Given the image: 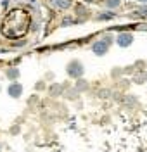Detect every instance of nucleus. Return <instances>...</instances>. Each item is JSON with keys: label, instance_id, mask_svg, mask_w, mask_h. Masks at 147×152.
<instances>
[{"label": "nucleus", "instance_id": "f03ea898", "mask_svg": "<svg viewBox=\"0 0 147 152\" xmlns=\"http://www.w3.org/2000/svg\"><path fill=\"white\" fill-rule=\"evenodd\" d=\"M113 43H114V37H113L111 31H108L106 35H100L97 40H94V42L90 43V50H92L94 56L104 57L109 50H111V45H113Z\"/></svg>", "mask_w": 147, "mask_h": 152}, {"label": "nucleus", "instance_id": "dca6fc26", "mask_svg": "<svg viewBox=\"0 0 147 152\" xmlns=\"http://www.w3.org/2000/svg\"><path fill=\"white\" fill-rule=\"evenodd\" d=\"M26 45H28V40H26V38H19V40H14V42L10 43V48H12V52H14V50L24 48Z\"/></svg>", "mask_w": 147, "mask_h": 152}, {"label": "nucleus", "instance_id": "f257e3e1", "mask_svg": "<svg viewBox=\"0 0 147 152\" xmlns=\"http://www.w3.org/2000/svg\"><path fill=\"white\" fill-rule=\"evenodd\" d=\"M31 21H33V18L26 9H10L2 21L0 35L10 42L19 40V38H23V35H26L29 31Z\"/></svg>", "mask_w": 147, "mask_h": 152}, {"label": "nucleus", "instance_id": "20e7f679", "mask_svg": "<svg viewBox=\"0 0 147 152\" xmlns=\"http://www.w3.org/2000/svg\"><path fill=\"white\" fill-rule=\"evenodd\" d=\"M133 42H135V37H133V33H130V31H123V33H118L116 37H114V43H116L119 48H128L133 45Z\"/></svg>", "mask_w": 147, "mask_h": 152}, {"label": "nucleus", "instance_id": "39448f33", "mask_svg": "<svg viewBox=\"0 0 147 152\" xmlns=\"http://www.w3.org/2000/svg\"><path fill=\"white\" fill-rule=\"evenodd\" d=\"M128 19H132V21H147V5L146 4H140V5H135V9L132 10V12H128Z\"/></svg>", "mask_w": 147, "mask_h": 152}, {"label": "nucleus", "instance_id": "a211bd4d", "mask_svg": "<svg viewBox=\"0 0 147 152\" xmlns=\"http://www.w3.org/2000/svg\"><path fill=\"white\" fill-rule=\"evenodd\" d=\"M35 90L37 92H43V90H47V81L42 78V80H38L37 83H35Z\"/></svg>", "mask_w": 147, "mask_h": 152}, {"label": "nucleus", "instance_id": "4468645a", "mask_svg": "<svg viewBox=\"0 0 147 152\" xmlns=\"http://www.w3.org/2000/svg\"><path fill=\"white\" fill-rule=\"evenodd\" d=\"M102 5L108 10H118L123 5V2L121 0H102Z\"/></svg>", "mask_w": 147, "mask_h": 152}, {"label": "nucleus", "instance_id": "6ab92c4d", "mask_svg": "<svg viewBox=\"0 0 147 152\" xmlns=\"http://www.w3.org/2000/svg\"><path fill=\"white\" fill-rule=\"evenodd\" d=\"M125 75V71H123V67H113L111 69V76L116 80V78H121V76Z\"/></svg>", "mask_w": 147, "mask_h": 152}, {"label": "nucleus", "instance_id": "9b49d317", "mask_svg": "<svg viewBox=\"0 0 147 152\" xmlns=\"http://www.w3.org/2000/svg\"><path fill=\"white\" fill-rule=\"evenodd\" d=\"M83 23H85V21L78 19L76 16H64V18L61 19L59 26H61V28H71V26H76V24H83Z\"/></svg>", "mask_w": 147, "mask_h": 152}, {"label": "nucleus", "instance_id": "9d476101", "mask_svg": "<svg viewBox=\"0 0 147 152\" xmlns=\"http://www.w3.org/2000/svg\"><path fill=\"white\" fill-rule=\"evenodd\" d=\"M69 85L68 83H64V85H61V83H50L49 88H47V92H49L50 97H61V95H64V90H68Z\"/></svg>", "mask_w": 147, "mask_h": 152}, {"label": "nucleus", "instance_id": "5701e85b", "mask_svg": "<svg viewBox=\"0 0 147 152\" xmlns=\"http://www.w3.org/2000/svg\"><path fill=\"white\" fill-rule=\"evenodd\" d=\"M21 132V128L19 126H18V124H14V126H12V128H10V135H18V133Z\"/></svg>", "mask_w": 147, "mask_h": 152}, {"label": "nucleus", "instance_id": "1a4fd4ad", "mask_svg": "<svg viewBox=\"0 0 147 152\" xmlns=\"http://www.w3.org/2000/svg\"><path fill=\"white\" fill-rule=\"evenodd\" d=\"M119 16H118L116 10H102V12H99L97 16L94 18V21H97V23H111V21H114V19H118Z\"/></svg>", "mask_w": 147, "mask_h": 152}, {"label": "nucleus", "instance_id": "b1692460", "mask_svg": "<svg viewBox=\"0 0 147 152\" xmlns=\"http://www.w3.org/2000/svg\"><path fill=\"white\" fill-rule=\"evenodd\" d=\"M99 0H85V2H83V4H97Z\"/></svg>", "mask_w": 147, "mask_h": 152}, {"label": "nucleus", "instance_id": "f8f14e48", "mask_svg": "<svg viewBox=\"0 0 147 152\" xmlns=\"http://www.w3.org/2000/svg\"><path fill=\"white\" fill-rule=\"evenodd\" d=\"M5 78L9 80V81H18L21 78V71L18 66H9L5 69Z\"/></svg>", "mask_w": 147, "mask_h": 152}, {"label": "nucleus", "instance_id": "412c9836", "mask_svg": "<svg viewBox=\"0 0 147 152\" xmlns=\"http://www.w3.org/2000/svg\"><path fill=\"white\" fill-rule=\"evenodd\" d=\"M43 80H45V81H54V80H56V73H54V71H47V75L43 76Z\"/></svg>", "mask_w": 147, "mask_h": 152}, {"label": "nucleus", "instance_id": "bb28decb", "mask_svg": "<svg viewBox=\"0 0 147 152\" xmlns=\"http://www.w3.org/2000/svg\"><path fill=\"white\" fill-rule=\"evenodd\" d=\"M0 92H2V86H0Z\"/></svg>", "mask_w": 147, "mask_h": 152}, {"label": "nucleus", "instance_id": "7ed1b4c3", "mask_svg": "<svg viewBox=\"0 0 147 152\" xmlns=\"http://www.w3.org/2000/svg\"><path fill=\"white\" fill-rule=\"evenodd\" d=\"M66 75H68V78H71V80H80V78H83V75H85V66H83V62L81 61H78V59H71L68 64H66Z\"/></svg>", "mask_w": 147, "mask_h": 152}, {"label": "nucleus", "instance_id": "6e6552de", "mask_svg": "<svg viewBox=\"0 0 147 152\" xmlns=\"http://www.w3.org/2000/svg\"><path fill=\"white\" fill-rule=\"evenodd\" d=\"M49 2V7L54 10H69L73 9V0H47Z\"/></svg>", "mask_w": 147, "mask_h": 152}, {"label": "nucleus", "instance_id": "ddd939ff", "mask_svg": "<svg viewBox=\"0 0 147 152\" xmlns=\"http://www.w3.org/2000/svg\"><path fill=\"white\" fill-rule=\"evenodd\" d=\"M132 81L135 85H144V83H147V69H144V71H135L132 75Z\"/></svg>", "mask_w": 147, "mask_h": 152}, {"label": "nucleus", "instance_id": "423d86ee", "mask_svg": "<svg viewBox=\"0 0 147 152\" xmlns=\"http://www.w3.org/2000/svg\"><path fill=\"white\" fill-rule=\"evenodd\" d=\"M23 92H24V86L21 85L19 81H10L9 86H7V95L10 99H21Z\"/></svg>", "mask_w": 147, "mask_h": 152}, {"label": "nucleus", "instance_id": "f3484780", "mask_svg": "<svg viewBox=\"0 0 147 152\" xmlns=\"http://www.w3.org/2000/svg\"><path fill=\"white\" fill-rule=\"evenodd\" d=\"M78 95H80V94L76 92V90H75V88H73V86H69L68 90H64V97H66L68 100H75Z\"/></svg>", "mask_w": 147, "mask_h": 152}, {"label": "nucleus", "instance_id": "2eb2a0df", "mask_svg": "<svg viewBox=\"0 0 147 152\" xmlns=\"http://www.w3.org/2000/svg\"><path fill=\"white\" fill-rule=\"evenodd\" d=\"M88 86H90V85H88L87 80H85V78H80V80H76V83H75L73 88H75L78 94H83V92H87V90H88Z\"/></svg>", "mask_w": 147, "mask_h": 152}, {"label": "nucleus", "instance_id": "a878e982", "mask_svg": "<svg viewBox=\"0 0 147 152\" xmlns=\"http://www.w3.org/2000/svg\"><path fill=\"white\" fill-rule=\"evenodd\" d=\"M0 152H2V143H0Z\"/></svg>", "mask_w": 147, "mask_h": 152}, {"label": "nucleus", "instance_id": "aec40b11", "mask_svg": "<svg viewBox=\"0 0 147 152\" xmlns=\"http://www.w3.org/2000/svg\"><path fill=\"white\" fill-rule=\"evenodd\" d=\"M111 90H109V88H100V90H99V97H102V99H109V97H111Z\"/></svg>", "mask_w": 147, "mask_h": 152}, {"label": "nucleus", "instance_id": "393cba45", "mask_svg": "<svg viewBox=\"0 0 147 152\" xmlns=\"http://www.w3.org/2000/svg\"><path fill=\"white\" fill-rule=\"evenodd\" d=\"M138 2H140V4H146V5H147V0H138Z\"/></svg>", "mask_w": 147, "mask_h": 152}, {"label": "nucleus", "instance_id": "4be33fe9", "mask_svg": "<svg viewBox=\"0 0 147 152\" xmlns=\"http://www.w3.org/2000/svg\"><path fill=\"white\" fill-rule=\"evenodd\" d=\"M14 0H0V5H2V9L4 10H7L10 7V4H12Z\"/></svg>", "mask_w": 147, "mask_h": 152}, {"label": "nucleus", "instance_id": "0eeeda50", "mask_svg": "<svg viewBox=\"0 0 147 152\" xmlns=\"http://www.w3.org/2000/svg\"><path fill=\"white\" fill-rule=\"evenodd\" d=\"M73 10H75V16L76 18H81V21H87L90 18V7L83 2H78L73 5Z\"/></svg>", "mask_w": 147, "mask_h": 152}]
</instances>
